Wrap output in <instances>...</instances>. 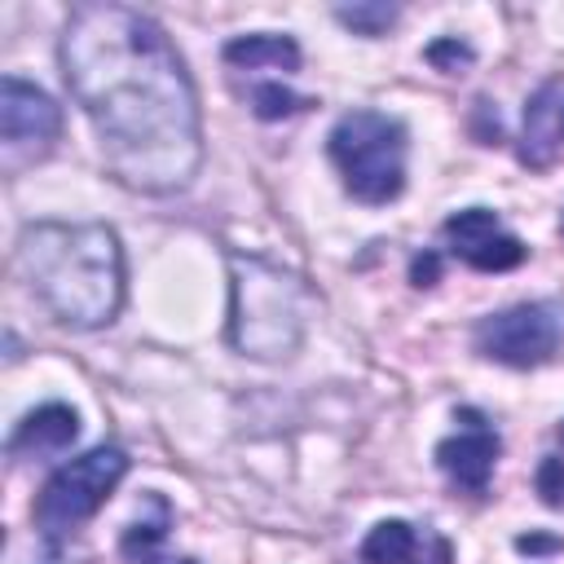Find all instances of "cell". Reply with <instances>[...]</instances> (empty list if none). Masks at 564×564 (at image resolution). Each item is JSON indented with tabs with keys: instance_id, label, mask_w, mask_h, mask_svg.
<instances>
[{
	"instance_id": "6da1fadb",
	"label": "cell",
	"mask_w": 564,
	"mask_h": 564,
	"mask_svg": "<svg viewBox=\"0 0 564 564\" xmlns=\"http://www.w3.org/2000/svg\"><path fill=\"white\" fill-rule=\"evenodd\" d=\"M57 57L70 97L97 132L101 163L123 189L176 194L198 176V93L150 13L115 0L75 4Z\"/></svg>"
},
{
	"instance_id": "7a4b0ae2",
	"label": "cell",
	"mask_w": 564,
	"mask_h": 564,
	"mask_svg": "<svg viewBox=\"0 0 564 564\" xmlns=\"http://www.w3.org/2000/svg\"><path fill=\"white\" fill-rule=\"evenodd\" d=\"M18 273L70 330L110 326L123 308V251L110 225L35 220L18 234Z\"/></svg>"
},
{
	"instance_id": "3957f363",
	"label": "cell",
	"mask_w": 564,
	"mask_h": 564,
	"mask_svg": "<svg viewBox=\"0 0 564 564\" xmlns=\"http://www.w3.org/2000/svg\"><path fill=\"white\" fill-rule=\"evenodd\" d=\"M308 291L295 273L260 256H229V344L256 361H282L300 348Z\"/></svg>"
},
{
	"instance_id": "277c9868",
	"label": "cell",
	"mask_w": 564,
	"mask_h": 564,
	"mask_svg": "<svg viewBox=\"0 0 564 564\" xmlns=\"http://www.w3.org/2000/svg\"><path fill=\"white\" fill-rule=\"evenodd\" d=\"M326 150L344 176V189L366 203L383 207L405 189V123L383 110H348L335 119Z\"/></svg>"
},
{
	"instance_id": "5b68a950",
	"label": "cell",
	"mask_w": 564,
	"mask_h": 564,
	"mask_svg": "<svg viewBox=\"0 0 564 564\" xmlns=\"http://www.w3.org/2000/svg\"><path fill=\"white\" fill-rule=\"evenodd\" d=\"M123 476H128V454L119 445H97V449H88L70 463H62L44 480V489L31 507V520L40 529V538L44 542L70 538L84 520H93L106 507V498L119 489Z\"/></svg>"
},
{
	"instance_id": "8992f818",
	"label": "cell",
	"mask_w": 564,
	"mask_h": 564,
	"mask_svg": "<svg viewBox=\"0 0 564 564\" xmlns=\"http://www.w3.org/2000/svg\"><path fill=\"white\" fill-rule=\"evenodd\" d=\"M564 344V304L560 300H529L476 322V352L498 366H542Z\"/></svg>"
},
{
	"instance_id": "52a82bcc",
	"label": "cell",
	"mask_w": 564,
	"mask_h": 564,
	"mask_svg": "<svg viewBox=\"0 0 564 564\" xmlns=\"http://www.w3.org/2000/svg\"><path fill=\"white\" fill-rule=\"evenodd\" d=\"M57 137H62V106L44 88H35L18 75H4V84H0V163H4V172H22V167L40 163Z\"/></svg>"
},
{
	"instance_id": "ba28073f",
	"label": "cell",
	"mask_w": 564,
	"mask_h": 564,
	"mask_svg": "<svg viewBox=\"0 0 564 564\" xmlns=\"http://www.w3.org/2000/svg\"><path fill=\"white\" fill-rule=\"evenodd\" d=\"M449 251L476 269V273H507L516 264H524L529 247L502 229V220L489 212V207H467V212H454L445 225H441Z\"/></svg>"
},
{
	"instance_id": "9c48e42d",
	"label": "cell",
	"mask_w": 564,
	"mask_h": 564,
	"mask_svg": "<svg viewBox=\"0 0 564 564\" xmlns=\"http://www.w3.org/2000/svg\"><path fill=\"white\" fill-rule=\"evenodd\" d=\"M454 419H458V432L436 445V467L449 476L454 489L480 498L489 489V480H494V463H498L502 441L489 427V419L480 410H471V405H463Z\"/></svg>"
},
{
	"instance_id": "30bf717a",
	"label": "cell",
	"mask_w": 564,
	"mask_h": 564,
	"mask_svg": "<svg viewBox=\"0 0 564 564\" xmlns=\"http://www.w3.org/2000/svg\"><path fill=\"white\" fill-rule=\"evenodd\" d=\"M361 564H449V542L410 520H379L361 542Z\"/></svg>"
},
{
	"instance_id": "8fae6325",
	"label": "cell",
	"mask_w": 564,
	"mask_h": 564,
	"mask_svg": "<svg viewBox=\"0 0 564 564\" xmlns=\"http://www.w3.org/2000/svg\"><path fill=\"white\" fill-rule=\"evenodd\" d=\"M75 441H79V414L62 401H48L18 423V432L9 436V454L13 458H44V454L70 449Z\"/></svg>"
},
{
	"instance_id": "7c38bea8",
	"label": "cell",
	"mask_w": 564,
	"mask_h": 564,
	"mask_svg": "<svg viewBox=\"0 0 564 564\" xmlns=\"http://www.w3.org/2000/svg\"><path fill=\"white\" fill-rule=\"evenodd\" d=\"M564 141V84H542L524 106V145L520 159L529 167H546Z\"/></svg>"
},
{
	"instance_id": "4fadbf2b",
	"label": "cell",
	"mask_w": 564,
	"mask_h": 564,
	"mask_svg": "<svg viewBox=\"0 0 564 564\" xmlns=\"http://www.w3.org/2000/svg\"><path fill=\"white\" fill-rule=\"evenodd\" d=\"M220 57L234 70H282V75L300 70V44L291 35H269V31L229 40L220 48Z\"/></svg>"
},
{
	"instance_id": "5bb4252c",
	"label": "cell",
	"mask_w": 564,
	"mask_h": 564,
	"mask_svg": "<svg viewBox=\"0 0 564 564\" xmlns=\"http://www.w3.org/2000/svg\"><path fill=\"white\" fill-rule=\"evenodd\" d=\"M167 524H172V511H163L159 520H137V524H128L119 551H123L132 564H198V560H189V555H163V551H159V542L167 538Z\"/></svg>"
},
{
	"instance_id": "9a60e30c",
	"label": "cell",
	"mask_w": 564,
	"mask_h": 564,
	"mask_svg": "<svg viewBox=\"0 0 564 564\" xmlns=\"http://www.w3.org/2000/svg\"><path fill=\"white\" fill-rule=\"evenodd\" d=\"M247 101H251V115H256V119H264V123H273V119H291V115H300V110H308V106H313V97L291 93V88L282 84V75L251 84Z\"/></svg>"
},
{
	"instance_id": "2e32d148",
	"label": "cell",
	"mask_w": 564,
	"mask_h": 564,
	"mask_svg": "<svg viewBox=\"0 0 564 564\" xmlns=\"http://www.w3.org/2000/svg\"><path fill=\"white\" fill-rule=\"evenodd\" d=\"M335 18L357 35H383L397 22V4H379V0L375 4H339Z\"/></svg>"
},
{
	"instance_id": "e0dca14e",
	"label": "cell",
	"mask_w": 564,
	"mask_h": 564,
	"mask_svg": "<svg viewBox=\"0 0 564 564\" xmlns=\"http://www.w3.org/2000/svg\"><path fill=\"white\" fill-rule=\"evenodd\" d=\"M538 494L546 507H564V458H542L538 463Z\"/></svg>"
},
{
	"instance_id": "ac0fdd59",
	"label": "cell",
	"mask_w": 564,
	"mask_h": 564,
	"mask_svg": "<svg viewBox=\"0 0 564 564\" xmlns=\"http://www.w3.org/2000/svg\"><path fill=\"white\" fill-rule=\"evenodd\" d=\"M423 57H427L436 70H458V66H467V62H471V48H467L463 40H454V35H449V40L427 44V53H423Z\"/></svg>"
},
{
	"instance_id": "d6986e66",
	"label": "cell",
	"mask_w": 564,
	"mask_h": 564,
	"mask_svg": "<svg viewBox=\"0 0 564 564\" xmlns=\"http://www.w3.org/2000/svg\"><path fill=\"white\" fill-rule=\"evenodd\" d=\"M436 278H441V256L436 251H423V256L410 260V282L414 286H432Z\"/></svg>"
},
{
	"instance_id": "ffe728a7",
	"label": "cell",
	"mask_w": 564,
	"mask_h": 564,
	"mask_svg": "<svg viewBox=\"0 0 564 564\" xmlns=\"http://www.w3.org/2000/svg\"><path fill=\"white\" fill-rule=\"evenodd\" d=\"M564 542L560 538H546V533H520L516 538V551H524V555H551V551H560Z\"/></svg>"
},
{
	"instance_id": "44dd1931",
	"label": "cell",
	"mask_w": 564,
	"mask_h": 564,
	"mask_svg": "<svg viewBox=\"0 0 564 564\" xmlns=\"http://www.w3.org/2000/svg\"><path fill=\"white\" fill-rule=\"evenodd\" d=\"M35 564H79V560H66V555L57 551V542H48V546L35 555Z\"/></svg>"
},
{
	"instance_id": "7402d4cb",
	"label": "cell",
	"mask_w": 564,
	"mask_h": 564,
	"mask_svg": "<svg viewBox=\"0 0 564 564\" xmlns=\"http://www.w3.org/2000/svg\"><path fill=\"white\" fill-rule=\"evenodd\" d=\"M560 441H564V423H560Z\"/></svg>"
},
{
	"instance_id": "603a6c76",
	"label": "cell",
	"mask_w": 564,
	"mask_h": 564,
	"mask_svg": "<svg viewBox=\"0 0 564 564\" xmlns=\"http://www.w3.org/2000/svg\"><path fill=\"white\" fill-rule=\"evenodd\" d=\"M560 229H564V220H560Z\"/></svg>"
}]
</instances>
